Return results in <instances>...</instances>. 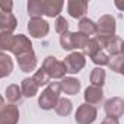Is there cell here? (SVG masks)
Listing matches in <instances>:
<instances>
[{"label":"cell","mask_w":124,"mask_h":124,"mask_svg":"<svg viewBox=\"0 0 124 124\" xmlns=\"http://www.w3.org/2000/svg\"><path fill=\"white\" fill-rule=\"evenodd\" d=\"M96 117H98L96 107L88 105L85 102L82 105H79L75 112V121L78 124H92V123H95Z\"/></svg>","instance_id":"obj_6"},{"label":"cell","mask_w":124,"mask_h":124,"mask_svg":"<svg viewBox=\"0 0 124 124\" xmlns=\"http://www.w3.org/2000/svg\"><path fill=\"white\" fill-rule=\"evenodd\" d=\"M83 99H85V104L92 105V107L101 104L102 99H104V91H102V88H96V86H92V85L88 86L85 89Z\"/></svg>","instance_id":"obj_13"},{"label":"cell","mask_w":124,"mask_h":124,"mask_svg":"<svg viewBox=\"0 0 124 124\" xmlns=\"http://www.w3.org/2000/svg\"><path fill=\"white\" fill-rule=\"evenodd\" d=\"M26 28H28L31 38H45L50 32V23L42 18L29 19Z\"/></svg>","instance_id":"obj_7"},{"label":"cell","mask_w":124,"mask_h":124,"mask_svg":"<svg viewBox=\"0 0 124 124\" xmlns=\"http://www.w3.org/2000/svg\"><path fill=\"white\" fill-rule=\"evenodd\" d=\"M123 61H124L123 54H121V55H114V57H109L108 67H109L112 72H115V73H123Z\"/></svg>","instance_id":"obj_27"},{"label":"cell","mask_w":124,"mask_h":124,"mask_svg":"<svg viewBox=\"0 0 124 124\" xmlns=\"http://www.w3.org/2000/svg\"><path fill=\"white\" fill-rule=\"evenodd\" d=\"M66 67V73L69 75H78L85 66H86V57L80 51H72L63 61Z\"/></svg>","instance_id":"obj_4"},{"label":"cell","mask_w":124,"mask_h":124,"mask_svg":"<svg viewBox=\"0 0 124 124\" xmlns=\"http://www.w3.org/2000/svg\"><path fill=\"white\" fill-rule=\"evenodd\" d=\"M13 72V60L8 53L0 54V79L10 76Z\"/></svg>","instance_id":"obj_16"},{"label":"cell","mask_w":124,"mask_h":124,"mask_svg":"<svg viewBox=\"0 0 124 124\" xmlns=\"http://www.w3.org/2000/svg\"><path fill=\"white\" fill-rule=\"evenodd\" d=\"M89 41V37L83 35L82 32H73V44H75V50H83L86 42Z\"/></svg>","instance_id":"obj_28"},{"label":"cell","mask_w":124,"mask_h":124,"mask_svg":"<svg viewBox=\"0 0 124 124\" xmlns=\"http://www.w3.org/2000/svg\"><path fill=\"white\" fill-rule=\"evenodd\" d=\"M54 28H55V32L60 34V35L67 32L69 31V22H67V19L63 18V16H57L55 22H54Z\"/></svg>","instance_id":"obj_29"},{"label":"cell","mask_w":124,"mask_h":124,"mask_svg":"<svg viewBox=\"0 0 124 124\" xmlns=\"http://www.w3.org/2000/svg\"><path fill=\"white\" fill-rule=\"evenodd\" d=\"M58 83H60L61 92L66 93V95H78L80 88H82L80 80L75 76H64Z\"/></svg>","instance_id":"obj_12"},{"label":"cell","mask_w":124,"mask_h":124,"mask_svg":"<svg viewBox=\"0 0 124 124\" xmlns=\"http://www.w3.org/2000/svg\"><path fill=\"white\" fill-rule=\"evenodd\" d=\"M41 67L50 76V79H63L66 76V67L63 64V61L57 60L53 55H48V57L44 58Z\"/></svg>","instance_id":"obj_3"},{"label":"cell","mask_w":124,"mask_h":124,"mask_svg":"<svg viewBox=\"0 0 124 124\" xmlns=\"http://www.w3.org/2000/svg\"><path fill=\"white\" fill-rule=\"evenodd\" d=\"M60 95H61L60 83L58 82H50L42 89V92L38 96V105H39V108L44 109V111L54 109L57 101L60 99Z\"/></svg>","instance_id":"obj_2"},{"label":"cell","mask_w":124,"mask_h":124,"mask_svg":"<svg viewBox=\"0 0 124 124\" xmlns=\"http://www.w3.org/2000/svg\"><path fill=\"white\" fill-rule=\"evenodd\" d=\"M107 51V54L109 55V57H114V55H121L123 54V50H124V42H123V39L120 38V37H114L109 42H108V45H107V48H105Z\"/></svg>","instance_id":"obj_18"},{"label":"cell","mask_w":124,"mask_h":124,"mask_svg":"<svg viewBox=\"0 0 124 124\" xmlns=\"http://www.w3.org/2000/svg\"><path fill=\"white\" fill-rule=\"evenodd\" d=\"M101 50V47H99V44H98V41L95 39V38H89V41L86 42V45H85V48L80 51L85 57L86 55H89V57H92L96 51H99Z\"/></svg>","instance_id":"obj_26"},{"label":"cell","mask_w":124,"mask_h":124,"mask_svg":"<svg viewBox=\"0 0 124 124\" xmlns=\"http://www.w3.org/2000/svg\"><path fill=\"white\" fill-rule=\"evenodd\" d=\"M104 109H105L107 117L120 118L124 115V99L121 96H112L105 101Z\"/></svg>","instance_id":"obj_8"},{"label":"cell","mask_w":124,"mask_h":124,"mask_svg":"<svg viewBox=\"0 0 124 124\" xmlns=\"http://www.w3.org/2000/svg\"><path fill=\"white\" fill-rule=\"evenodd\" d=\"M3 105H5V98H3L2 95H0V108H2Z\"/></svg>","instance_id":"obj_32"},{"label":"cell","mask_w":124,"mask_h":124,"mask_svg":"<svg viewBox=\"0 0 124 124\" xmlns=\"http://www.w3.org/2000/svg\"><path fill=\"white\" fill-rule=\"evenodd\" d=\"M12 9H13V2H10V0H0V12L10 13Z\"/></svg>","instance_id":"obj_30"},{"label":"cell","mask_w":124,"mask_h":124,"mask_svg":"<svg viewBox=\"0 0 124 124\" xmlns=\"http://www.w3.org/2000/svg\"><path fill=\"white\" fill-rule=\"evenodd\" d=\"M92 60V63L96 64V67H104V66H108V61H109V55L104 51V50H99L96 51L92 57H89Z\"/></svg>","instance_id":"obj_23"},{"label":"cell","mask_w":124,"mask_h":124,"mask_svg":"<svg viewBox=\"0 0 124 124\" xmlns=\"http://www.w3.org/2000/svg\"><path fill=\"white\" fill-rule=\"evenodd\" d=\"M38 85L34 82L32 78H25L22 82H21V92H22V96L25 98H32L38 93Z\"/></svg>","instance_id":"obj_15"},{"label":"cell","mask_w":124,"mask_h":124,"mask_svg":"<svg viewBox=\"0 0 124 124\" xmlns=\"http://www.w3.org/2000/svg\"><path fill=\"white\" fill-rule=\"evenodd\" d=\"M60 45L66 51H73L75 50V44H73V32L67 31L64 34L60 35Z\"/></svg>","instance_id":"obj_25"},{"label":"cell","mask_w":124,"mask_h":124,"mask_svg":"<svg viewBox=\"0 0 124 124\" xmlns=\"http://www.w3.org/2000/svg\"><path fill=\"white\" fill-rule=\"evenodd\" d=\"M32 79H34V82L38 85V88H42V86H47L50 82H51V79H50V76L44 72V69L42 67H39L38 70H35V73H34V76H32Z\"/></svg>","instance_id":"obj_24"},{"label":"cell","mask_w":124,"mask_h":124,"mask_svg":"<svg viewBox=\"0 0 124 124\" xmlns=\"http://www.w3.org/2000/svg\"><path fill=\"white\" fill-rule=\"evenodd\" d=\"M107 80V73L102 67H95L91 72V85L96 88H102Z\"/></svg>","instance_id":"obj_22"},{"label":"cell","mask_w":124,"mask_h":124,"mask_svg":"<svg viewBox=\"0 0 124 124\" xmlns=\"http://www.w3.org/2000/svg\"><path fill=\"white\" fill-rule=\"evenodd\" d=\"M0 15H2V12H0Z\"/></svg>","instance_id":"obj_33"},{"label":"cell","mask_w":124,"mask_h":124,"mask_svg":"<svg viewBox=\"0 0 124 124\" xmlns=\"http://www.w3.org/2000/svg\"><path fill=\"white\" fill-rule=\"evenodd\" d=\"M101 124H120V121H118V118H112V117H105L104 120H102V123Z\"/></svg>","instance_id":"obj_31"},{"label":"cell","mask_w":124,"mask_h":124,"mask_svg":"<svg viewBox=\"0 0 124 124\" xmlns=\"http://www.w3.org/2000/svg\"><path fill=\"white\" fill-rule=\"evenodd\" d=\"M5 98L8 99L9 104H16L22 99V92H21V88L16 85V83H12L6 88L5 91Z\"/></svg>","instance_id":"obj_21"},{"label":"cell","mask_w":124,"mask_h":124,"mask_svg":"<svg viewBox=\"0 0 124 124\" xmlns=\"http://www.w3.org/2000/svg\"><path fill=\"white\" fill-rule=\"evenodd\" d=\"M19 117L21 112L15 104H6L0 108V124H18Z\"/></svg>","instance_id":"obj_9"},{"label":"cell","mask_w":124,"mask_h":124,"mask_svg":"<svg viewBox=\"0 0 124 124\" xmlns=\"http://www.w3.org/2000/svg\"><path fill=\"white\" fill-rule=\"evenodd\" d=\"M96 23V32H95V39L98 41L101 50H105L108 42L115 37V29H117V21L112 15H102Z\"/></svg>","instance_id":"obj_1"},{"label":"cell","mask_w":124,"mask_h":124,"mask_svg":"<svg viewBox=\"0 0 124 124\" xmlns=\"http://www.w3.org/2000/svg\"><path fill=\"white\" fill-rule=\"evenodd\" d=\"M89 3L86 0H69L67 2V12L75 19H82L88 13Z\"/></svg>","instance_id":"obj_11"},{"label":"cell","mask_w":124,"mask_h":124,"mask_svg":"<svg viewBox=\"0 0 124 124\" xmlns=\"http://www.w3.org/2000/svg\"><path fill=\"white\" fill-rule=\"evenodd\" d=\"M42 8H44V15L47 18H57L60 16L61 10L64 8L63 0H42Z\"/></svg>","instance_id":"obj_14"},{"label":"cell","mask_w":124,"mask_h":124,"mask_svg":"<svg viewBox=\"0 0 124 124\" xmlns=\"http://www.w3.org/2000/svg\"><path fill=\"white\" fill-rule=\"evenodd\" d=\"M54 111H55L60 117H67V115H70L72 111H73V102H72L70 99H67V98H61V96H60V99L57 101V104H55V107H54Z\"/></svg>","instance_id":"obj_17"},{"label":"cell","mask_w":124,"mask_h":124,"mask_svg":"<svg viewBox=\"0 0 124 124\" xmlns=\"http://www.w3.org/2000/svg\"><path fill=\"white\" fill-rule=\"evenodd\" d=\"M32 42H31V38H28L26 35L23 34H19V35H12V39H10V47H9V53H12L15 57L18 55H22L28 51H32Z\"/></svg>","instance_id":"obj_5"},{"label":"cell","mask_w":124,"mask_h":124,"mask_svg":"<svg viewBox=\"0 0 124 124\" xmlns=\"http://www.w3.org/2000/svg\"><path fill=\"white\" fill-rule=\"evenodd\" d=\"M16 61H18V66L19 69L23 72V73H31L37 69V64H38V58H37V54L35 51H28L22 55H18L16 57Z\"/></svg>","instance_id":"obj_10"},{"label":"cell","mask_w":124,"mask_h":124,"mask_svg":"<svg viewBox=\"0 0 124 124\" xmlns=\"http://www.w3.org/2000/svg\"><path fill=\"white\" fill-rule=\"evenodd\" d=\"M79 32H82L83 35L91 38V35H95V32H96V23L91 18L85 16V18L79 19Z\"/></svg>","instance_id":"obj_20"},{"label":"cell","mask_w":124,"mask_h":124,"mask_svg":"<svg viewBox=\"0 0 124 124\" xmlns=\"http://www.w3.org/2000/svg\"><path fill=\"white\" fill-rule=\"evenodd\" d=\"M28 15L29 19H37V18H42L44 15V8H42V0H29L28 5Z\"/></svg>","instance_id":"obj_19"}]
</instances>
